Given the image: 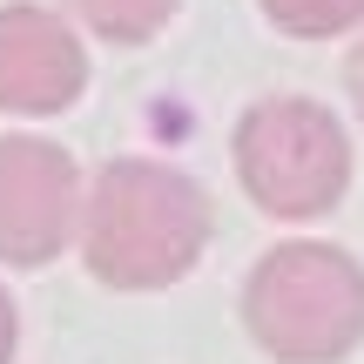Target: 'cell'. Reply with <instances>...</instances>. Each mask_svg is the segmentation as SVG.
<instances>
[{
    "label": "cell",
    "instance_id": "obj_5",
    "mask_svg": "<svg viewBox=\"0 0 364 364\" xmlns=\"http://www.w3.org/2000/svg\"><path fill=\"white\" fill-rule=\"evenodd\" d=\"M88 81L75 27L48 7H0V108L7 115H61Z\"/></svg>",
    "mask_w": 364,
    "mask_h": 364
},
{
    "label": "cell",
    "instance_id": "obj_3",
    "mask_svg": "<svg viewBox=\"0 0 364 364\" xmlns=\"http://www.w3.org/2000/svg\"><path fill=\"white\" fill-rule=\"evenodd\" d=\"M236 176L263 216H324L351 182V142L338 115L304 95H270L236 122Z\"/></svg>",
    "mask_w": 364,
    "mask_h": 364
},
{
    "label": "cell",
    "instance_id": "obj_9",
    "mask_svg": "<svg viewBox=\"0 0 364 364\" xmlns=\"http://www.w3.org/2000/svg\"><path fill=\"white\" fill-rule=\"evenodd\" d=\"M344 81H351V102H358V115H364V41L351 48V68H344Z\"/></svg>",
    "mask_w": 364,
    "mask_h": 364
},
{
    "label": "cell",
    "instance_id": "obj_1",
    "mask_svg": "<svg viewBox=\"0 0 364 364\" xmlns=\"http://www.w3.org/2000/svg\"><path fill=\"white\" fill-rule=\"evenodd\" d=\"M209 243V196L169 162L122 156L81 196V257L115 290H162Z\"/></svg>",
    "mask_w": 364,
    "mask_h": 364
},
{
    "label": "cell",
    "instance_id": "obj_7",
    "mask_svg": "<svg viewBox=\"0 0 364 364\" xmlns=\"http://www.w3.org/2000/svg\"><path fill=\"white\" fill-rule=\"evenodd\" d=\"M263 14L297 41H324V34H344V27L364 21V0H263Z\"/></svg>",
    "mask_w": 364,
    "mask_h": 364
},
{
    "label": "cell",
    "instance_id": "obj_4",
    "mask_svg": "<svg viewBox=\"0 0 364 364\" xmlns=\"http://www.w3.org/2000/svg\"><path fill=\"white\" fill-rule=\"evenodd\" d=\"M81 230L75 156L41 135H0V263L34 270Z\"/></svg>",
    "mask_w": 364,
    "mask_h": 364
},
{
    "label": "cell",
    "instance_id": "obj_8",
    "mask_svg": "<svg viewBox=\"0 0 364 364\" xmlns=\"http://www.w3.org/2000/svg\"><path fill=\"white\" fill-rule=\"evenodd\" d=\"M14 338H21V317H14V297L0 290V364L14 358Z\"/></svg>",
    "mask_w": 364,
    "mask_h": 364
},
{
    "label": "cell",
    "instance_id": "obj_2",
    "mask_svg": "<svg viewBox=\"0 0 364 364\" xmlns=\"http://www.w3.org/2000/svg\"><path fill=\"white\" fill-rule=\"evenodd\" d=\"M243 324L284 364H338L364 338V270L331 243H284L250 270Z\"/></svg>",
    "mask_w": 364,
    "mask_h": 364
},
{
    "label": "cell",
    "instance_id": "obj_6",
    "mask_svg": "<svg viewBox=\"0 0 364 364\" xmlns=\"http://www.w3.org/2000/svg\"><path fill=\"white\" fill-rule=\"evenodd\" d=\"M75 7V21L88 27V34H102V41H149L162 21L176 14V0H68Z\"/></svg>",
    "mask_w": 364,
    "mask_h": 364
}]
</instances>
